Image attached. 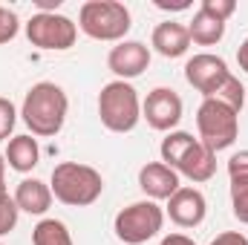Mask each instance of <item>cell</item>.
<instances>
[{"mask_svg": "<svg viewBox=\"0 0 248 245\" xmlns=\"http://www.w3.org/2000/svg\"><path fill=\"white\" fill-rule=\"evenodd\" d=\"M153 6L162 9V12H187L190 0H176V3H170V0H153Z\"/></svg>", "mask_w": 248, "mask_h": 245, "instance_id": "484cf974", "label": "cell"}, {"mask_svg": "<svg viewBox=\"0 0 248 245\" xmlns=\"http://www.w3.org/2000/svg\"><path fill=\"white\" fill-rule=\"evenodd\" d=\"M52 187L41 179H20L15 187V205L17 211L23 214H32V216H44L49 208H52Z\"/></svg>", "mask_w": 248, "mask_h": 245, "instance_id": "9a60e30c", "label": "cell"}, {"mask_svg": "<svg viewBox=\"0 0 248 245\" xmlns=\"http://www.w3.org/2000/svg\"><path fill=\"white\" fill-rule=\"evenodd\" d=\"M17 216H20V211L15 205V196H9V190H0V237L15 231Z\"/></svg>", "mask_w": 248, "mask_h": 245, "instance_id": "d6986e66", "label": "cell"}, {"mask_svg": "<svg viewBox=\"0 0 248 245\" xmlns=\"http://www.w3.org/2000/svg\"><path fill=\"white\" fill-rule=\"evenodd\" d=\"M165 225V208L153 199H139L122 208L113 219L116 240L124 245H144L153 237H159Z\"/></svg>", "mask_w": 248, "mask_h": 245, "instance_id": "52a82bcc", "label": "cell"}, {"mask_svg": "<svg viewBox=\"0 0 248 245\" xmlns=\"http://www.w3.org/2000/svg\"><path fill=\"white\" fill-rule=\"evenodd\" d=\"M17 107L12 104V98H6V95H0V141H9L12 138V130H15V124H17Z\"/></svg>", "mask_w": 248, "mask_h": 245, "instance_id": "44dd1931", "label": "cell"}, {"mask_svg": "<svg viewBox=\"0 0 248 245\" xmlns=\"http://www.w3.org/2000/svg\"><path fill=\"white\" fill-rule=\"evenodd\" d=\"M0 190H6V156L0 153Z\"/></svg>", "mask_w": 248, "mask_h": 245, "instance_id": "f546056e", "label": "cell"}, {"mask_svg": "<svg viewBox=\"0 0 248 245\" xmlns=\"http://www.w3.org/2000/svg\"><path fill=\"white\" fill-rule=\"evenodd\" d=\"M6 165L17 173H32L41 162V147H38V138L32 133H23V136H12L9 144H6Z\"/></svg>", "mask_w": 248, "mask_h": 245, "instance_id": "2e32d148", "label": "cell"}, {"mask_svg": "<svg viewBox=\"0 0 248 245\" xmlns=\"http://www.w3.org/2000/svg\"><path fill=\"white\" fill-rule=\"evenodd\" d=\"M150 46L162 55V58H182L187 49H190V35H187L185 23H176V20H165L153 29L150 35Z\"/></svg>", "mask_w": 248, "mask_h": 245, "instance_id": "5bb4252c", "label": "cell"}, {"mask_svg": "<svg viewBox=\"0 0 248 245\" xmlns=\"http://www.w3.org/2000/svg\"><path fill=\"white\" fill-rule=\"evenodd\" d=\"M61 3H63V0H35V9L49 15V12H58V9H61Z\"/></svg>", "mask_w": 248, "mask_h": 245, "instance_id": "83f0119b", "label": "cell"}, {"mask_svg": "<svg viewBox=\"0 0 248 245\" xmlns=\"http://www.w3.org/2000/svg\"><path fill=\"white\" fill-rule=\"evenodd\" d=\"M0 245H3V243H0Z\"/></svg>", "mask_w": 248, "mask_h": 245, "instance_id": "4dcf8cb0", "label": "cell"}, {"mask_svg": "<svg viewBox=\"0 0 248 245\" xmlns=\"http://www.w3.org/2000/svg\"><path fill=\"white\" fill-rule=\"evenodd\" d=\"M199 9H205L208 15H214V17H219V20H228V17L237 12V3H234V0H202Z\"/></svg>", "mask_w": 248, "mask_h": 245, "instance_id": "603a6c76", "label": "cell"}, {"mask_svg": "<svg viewBox=\"0 0 248 245\" xmlns=\"http://www.w3.org/2000/svg\"><path fill=\"white\" fill-rule=\"evenodd\" d=\"M139 187L147 199L168 202L182 187V182H179V173L173 168H168L165 162H147L139 168Z\"/></svg>", "mask_w": 248, "mask_h": 245, "instance_id": "4fadbf2b", "label": "cell"}, {"mask_svg": "<svg viewBox=\"0 0 248 245\" xmlns=\"http://www.w3.org/2000/svg\"><path fill=\"white\" fill-rule=\"evenodd\" d=\"M69 116V98L55 81H38L29 87L20 104V119L35 138H55Z\"/></svg>", "mask_w": 248, "mask_h": 245, "instance_id": "6da1fadb", "label": "cell"}, {"mask_svg": "<svg viewBox=\"0 0 248 245\" xmlns=\"http://www.w3.org/2000/svg\"><path fill=\"white\" fill-rule=\"evenodd\" d=\"M182 113H185V104H182L179 92L170 87H156L141 101V119L147 122V127H153L159 133H173L182 122Z\"/></svg>", "mask_w": 248, "mask_h": 245, "instance_id": "30bf717a", "label": "cell"}, {"mask_svg": "<svg viewBox=\"0 0 248 245\" xmlns=\"http://www.w3.org/2000/svg\"><path fill=\"white\" fill-rule=\"evenodd\" d=\"M133 26L130 9L122 0H87L78 9V29L104 44H122Z\"/></svg>", "mask_w": 248, "mask_h": 245, "instance_id": "277c9868", "label": "cell"}, {"mask_svg": "<svg viewBox=\"0 0 248 245\" xmlns=\"http://www.w3.org/2000/svg\"><path fill=\"white\" fill-rule=\"evenodd\" d=\"M107 66L116 75V81H133L144 75V69L150 66V46H144L141 41H122L110 49Z\"/></svg>", "mask_w": 248, "mask_h": 245, "instance_id": "7c38bea8", "label": "cell"}, {"mask_svg": "<svg viewBox=\"0 0 248 245\" xmlns=\"http://www.w3.org/2000/svg\"><path fill=\"white\" fill-rule=\"evenodd\" d=\"M228 179H248V150H240L228 159Z\"/></svg>", "mask_w": 248, "mask_h": 245, "instance_id": "cb8c5ba5", "label": "cell"}, {"mask_svg": "<svg viewBox=\"0 0 248 245\" xmlns=\"http://www.w3.org/2000/svg\"><path fill=\"white\" fill-rule=\"evenodd\" d=\"M196 133H199L196 138L211 153L228 150V147H234V141L240 136V113L217 98H205L196 110Z\"/></svg>", "mask_w": 248, "mask_h": 245, "instance_id": "8992f818", "label": "cell"}, {"mask_svg": "<svg viewBox=\"0 0 248 245\" xmlns=\"http://www.w3.org/2000/svg\"><path fill=\"white\" fill-rule=\"evenodd\" d=\"M237 63H240V69L248 75V38L240 44V49H237Z\"/></svg>", "mask_w": 248, "mask_h": 245, "instance_id": "f1b7e54d", "label": "cell"}, {"mask_svg": "<svg viewBox=\"0 0 248 245\" xmlns=\"http://www.w3.org/2000/svg\"><path fill=\"white\" fill-rule=\"evenodd\" d=\"M159 245H196V243L190 237H185V234H168V237H162Z\"/></svg>", "mask_w": 248, "mask_h": 245, "instance_id": "4316f807", "label": "cell"}, {"mask_svg": "<svg viewBox=\"0 0 248 245\" xmlns=\"http://www.w3.org/2000/svg\"><path fill=\"white\" fill-rule=\"evenodd\" d=\"M17 32H20V20H17V15H15L9 6H0V46L9 44V41H15Z\"/></svg>", "mask_w": 248, "mask_h": 245, "instance_id": "7402d4cb", "label": "cell"}, {"mask_svg": "<svg viewBox=\"0 0 248 245\" xmlns=\"http://www.w3.org/2000/svg\"><path fill=\"white\" fill-rule=\"evenodd\" d=\"M165 214L170 216L173 225L179 228H196L205 222V214H208V199L199 187H187L182 184L165 205Z\"/></svg>", "mask_w": 248, "mask_h": 245, "instance_id": "8fae6325", "label": "cell"}, {"mask_svg": "<svg viewBox=\"0 0 248 245\" xmlns=\"http://www.w3.org/2000/svg\"><path fill=\"white\" fill-rule=\"evenodd\" d=\"M231 211L243 225H248V179L231 182Z\"/></svg>", "mask_w": 248, "mask_h": 245, "instance_id": "ffe728a7", "label": "cell"}, {"mask_svg": "<svg viewBox=\"0 0 248 245\" xmlns=\"http://www.w3.org/2000/svg\"><path fill=\"white\" fill-rule=\"evenodd\" d=\"M187 35H190V44L196 46H217L225 38V20L208 15L205 9H196L193 20L187 23Z\"/></svg>", "mask_w": 248, "mask_h": 245, "instance_id": "e0dca14e", "label": "cell"}, {"mask_svg": "<svg viewBox=\"0 0 248 245\" xmlns=\"http://www.w3.org/2000/svg\"><path fill=\"white\" fill-rule=\"evenodd\" d=\"M159 153H162V162L179 173V179L185 176L190 182L202 184L211 182L217 173V153H211L199 138H193V133H185V130L165 133Z\"/></svg>", "mask_w": 248, "mask_h": 245, "instance_id": "7a4b0ae2", "label": "cell"}, {"mask_svg": "<svg viewBox=\"0 0 248 245\" xmlns=\"http://www.w3.org/2000/svg\"><path fill=\"white\" fill-rule=\"evenodd\" d=\"M26 38L44 52H66L69 46H75L78 23L61 12H35L26 20Z\"/></svg>", "mask_w": 248, "mask_h": 245, "instance_id": "ba28073f", "label": "cell"}, {"mask_svg": "<svg viewBox=\"0 0 248 245\" xmlns=\"http://www.w3.org/2000/svg\"><path fill=\"white\" fill-rule=\"evenodd\" d=\"M231 75L234 72L228 69L225 58L211 55V52H199V55L187 58V63H185V81L196 92H202V98H214L228 84Z\"/></svg>", "mask_w": 248, "mask_h": 245, "instance_id": "9c48e42d", "label": "cell"}, {"mask_svg": "<svg viewBox=\"0 0 248 245\" xmlns=\"http://www.w3.org/2000/svg\"><path fill=\"white\" fill-rule=\"evenodd\" d=\"M98 119L110 133H133L141 122V98L130 81H110L98 92Z\"/></svg>", "mask_w": 248, "mask_h": 245, "instance_id": "5b68a950", "label": "cell"}, {"mask_svg": "<svg viewBox=\"0 0 248 245\" xmlns=\"http://www.w3.org/2000/svg\"><path fill=\"white\" fill-rule=\"evenodd\" d=\"M32 245H75L69 228L55 216H44L35 228H32Z\"/></svg>", "mask_w": 248, "mask_h": 245, "instance_id": "ac0fdd59", "label": "cell"}, {"mask_svg": "<svg viewBox=\"0 0 248 245\" xmlns=\"http://www.w3.org/2000/svg\"><path fill=\"white\" fill-rule=\"evenodd\" d=\"M52 196L69 208H90L104 193V176L84 162H61L52 168Z\"/></svg>", "mask_w": 248, "mask_h": 245, "instance_id": "3957f363", "label": "cell"}, {"mask_svg": "<svg viewBox=\"0 0 248 245\" xmlns=\"http://www.w3.org/2000/svg\"><path fill=\"white\" fill-rule=\"evenodd\" d=\"M211 245H248V237L240 231H222L211 240Z\"/></svg>", "mask_w": 248, "mask_h": 245, "instance_id": "d4e9b609", "label": "cell"}]
</instances>
